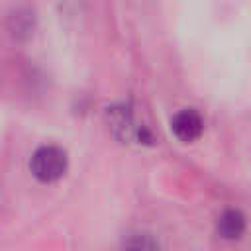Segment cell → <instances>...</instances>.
<instances>
[{
    "label": "cell",
    "instance_id": "cell-1",
    "mask_svg": "<svg viewBox=\"0 0 251 251\" xmlns=\"http://www.w3.org/2000/svg\"><path fill=\"white\" fill-rule=\"evenodd\" d=\"M67 171V155L55 145L39 147L31 157V173L41 182H53Z\"/></svg>",
    "mask_w": 251,
    "mask_h": 251
},
{
    "label": "cell",
    "instance_id": "cell-2",
    "mask_svg": "<svg viewBox=\"0 0 251 251\" xmlns=\"http://www.w3.org/2000/svg\"><path fill=\"white\" fill-rule=\"evenodd\" d=\"M202 127H204L202 118H200V114L194 112V110H182V112H178V114L173 118V122H171L173 133H175L180 141H184V143H190V141L198 139L200 133H202Z\"/></svg>",
    "mask_w": 251,
    "mask_h": 251
},
{
    "label": "cell",
    "instance_id": "cell-3",
    "mask_svg": "<svg viewBox=\"0 0 251 251\" xmlns=\"http://www.w3.org/2000/svg\"><path fill=\"white\" fill-rule=\"evenodd\" d=\"M245 229V218L239 210H227L218 222V231L226 239H237Z\"/></svg>",
    "mask_w": 251,
    "mask_h": 251
}]
</instances>
